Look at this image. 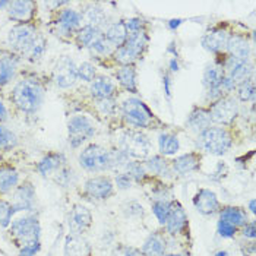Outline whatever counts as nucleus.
Listing matches in <instances>:
<instances>
[{"mask_svg":"<svg viewBox=\"0 0 256 256\" xmlns=\"http://www.w3.org/2000/svg\"><path fill=\"white\" fill-rule=\"evenodd\" d=\"M10 100L20 112L34 114L36 112H38V108L42 104L44 88L36 79H24V80H20L12 90Z\"/></svg>","mask_w":256,"mask_h":256,"instance_id":"nucleus-1","label":"nucleus"},{"mask_svg":"<svg viewBox=\"0 0 256 256\" xmlns=\"http://www.w3.org/2000/svg\"><path fill=\"white\" fill-rule=\"evenodd\" d=\"M232 136L222 128H206L198 135V146L208 154L224 156L232 148Z\"/></svg>","mask_w":256,"mask_h":256,"instance_id":"nucleus-2","label":"nucleus"},{"mask_svg":"<svg viewBox=\"0 0 256 256\" xmlns=\"http://www.w3.org/2000/svg\"><path fill=\"white\" fill-rule=\"evenodd\" d=\"M122 112L126 123H129L134 128H150L152 124L154 114L151 110L138 98L126 100L122 104Z\"/></svg>","mask_w":256,"mask_h":256,"instance_id":"nucleus-3","label":"nucleus"},{"mask_svg":"<svg viewBox=\"0 0 256 256\" xmlns=\"http://www.w3.org/2000/svg\"><path fill=\"white\" fill-rule=\"evenodd\" d=\"M80 166L91 173H100L110 170V151L100 146L97 144H92L86 146L80 156H79Z\"/></svg>","mask_w":256,"mask_h":256,"instance_id":"nucleus-4","label":"nucleus"},{"mask_svg":"<svg viewBox=\"0 0 256 256\" xmlns=\"http://www.w3.org/2000/svg\"><path fill=\"white\" fill-rule=\"evenodd\" d=\"M146 42H148V37L142 31V32H139L136 36L128 37V41L120 48H116V52H114L113 56L123 66L132 64L135 60L139 59V56L146 48Z\"/></svg>","mask_w":256,"mask_h":256,"instance_id":"nucleus-5","label":"nucleus"},{"mask_svg":"<svg viewBox=\"0 0 256 256\" xmlns=\"http://www.w3.org/2000/svg\"><path fill=\"white\" fill-rule=\"evenodd\" d=\"M68 134H69V144L74 148H78L85 140L94 136L96 126L86 116H74L68 122Z\"/></svg>","mask_w":256,"mask_h":256,"instance_id":"nucleus-6","label":"nucleus"},{"mask_svg":"<svg viewBox=\"0 0 256 256\" xmlns=\"http://www.w3.org/2000/svg\"><path fill=\"white\" fill-rule=\"evenodd\" d=\"M122 151L128 157L144 158L151 151V142L144 134L136 130H129L122 138Z\"/></svg>","mask_w":256,"mask_h":256,"instance_id":"nucleus-7","label":"nucleus"},{"mask_svg":"<svg viewBox=\"0 0 256 256\" xmlns=\"http://www.w3.org/2000/svg\"><path fill=\"white\" fill-rule=\"evenodd\" d=\"M40 222L36 217H24L10 224V234L22 244L40 242Z\"/></svg>","mask_w":256,"mask_h":256,"instance_id":"nucleus-8","label":"nucleus"},{"mask_svg":"<svg viewBox=\"0 0 256 256\" xmlns=\"http://www.w3.org/2000/svg\"><path fill=\"white\" fill-rule=\"evenodd\" d=\"M36 38H37V31L32 25H28V24L15 25L9 31V36H8V41L10 47L24 54L28 53V50L34 44Z\"/></svg>","mask_w":256,"mask_h":256,"instance_id":"nucleus-9","label":"nucleus"},{"mask_svg":"<svg viewBox=\"0 0 256 256\" xmlns=\"http://www.w3.org/2000/svg\"><path fill=\"white\" fill-rule=\"evenodd\" d=\"M211 120L220 124H230L238 114V104L233 97H221L210 110Z\"/></svg>","mask_w":256,"mask_h":256,"instance_id":"nucleus-10","label":"nucleus"},{"mask_svg":"<svg viewBox=\"0 0 256 256\" xmlns=\"http://www.w3.org/2000/svg\"><path fill=\"white\" fill-rule=\"evenodd\" d=\"M78 79V66L75 62L64 56L58 62L54 68V82L59 88H69L72 86Z\"/></svg>","mask_w":256,"mask_h":256,"instance_id":"nucleus-11","label":"nucleus"},{"mask_svg":"<svg viewBox=\"0 0 256 256\" xmlns=\"http://www.w3.org/2000/svg\"><path fill=\"white\" fill-rule=\"evenodd\" d=\"M224 69L221 66H208L204 72V85L206 88V98L218 101L222 97L221 82L224 78Z\"/></svg>","mask_w":256,"mask_h":256,"instance_id":"nucleus-12","label":"nucleus"},{"mask_svg":"<svg viewBox=\"0 0 256 256\" xmlns=\"http://www.w3.org/2000/svg\"><path fill=\"white\" fill-rule=\"evenodd\" d=\"M224 69H226L224 74L232 79L236 85H240L244 80L250 79V75H252V64L249 63V60L236 59V58H232V56L226 60Z\"/></svg>","mask_w":256,"mask_h":256,"instance_id":"nucleus-13","label":"nucleus"},{"mask_svg":"<svg viewBox=\"0 0 256 256\" xmlns=\"http://www.w3.org/2000/svg\"><path fill=\"white\" fill-rule=\"evenodd\" d=\"M36 204V189L31 182H24L20 186H16L14 194L12 206L15 211H31Z\"/></svg>","mask_w":256,"mask_h":256,"instance_id":"nucleus-14","label":"nucleus"},{"mask_svg":"<svg viewBox=\"0 0 256 256\" xmlns=\"http://www.w3.org/2000/svg\"><path fill=\"white\" fill-rule=\"evenodd\" d=\"M91 222H92V216H91L90 210L84 205H75L70 212V217H69L70 232L75 236H79L90 228Z\"/></svg>","mask_w":256,"mask_h":256,"instance_id":"nucleus-15","label":"nucleus"},{"mask_svg":"<svg viewBox=\"0 0 256 256\" xmlns=\"http://www.w3.org/2000/svg\"><path fill=\"white\" fill-rule=\"evenodd\" d=\"M113 183L106 176H96L86 180L85 183V192L91 198L96 199H107L113 195Z\"/></svg>","mask_w":256,"mask_h":256,"instance_id":"nucleus-16","label":"nucleus"},{"mask_svg":"<svg viewBox=\"0 0 256 256\" xmlns=\"http://www.w3.org/2000/svg\"><path fill=\"white\" fill-rule=\"evenodd\" d=\"M194 205L204 216H211L217 212L220 208L217 195L210 189H200L196 194V196L194 198Z\"/></svg>","mask_w":256,"mask_h":256,"instance_id":"nucleus-17","label":"nucleus"},{"mask_svg":"<svg viewBox=\"0 0 256 256\" xmlns=\"http://www.w3.org/2000/svg\"><path fill=\"white\" fill-rule=\"evenodd\" d=\"M186 224H188V217H186V212H184L183 206L178 202H172L170 214H168L167 222H166L167 232L172 236L180 234L184 230Z\"/></svg>","mask_w":256,"mask_h":256,"instance_id":"nucleus-18","label":"nucleus"},{"mask_svg":"<svg viewBox=\"0 0 256 256\" xmlns=\"http://www.w3.org/2000/svg\"><path fill=\"white\" fill-rule=\"evenodd\" d=\"M227 40H228V34L226 30L214 28L202 37L200 42H202V47L205 50H208L211 53H220L226 48Z\"/></svg>","mask_w":256,"mask_h":256,"instance_id":"nucleus-19","label":"nucleus"},{"mask_svg":"<svg viewBox=\"0 0 256 256\" xmlns=\"http://www.w3.org/2000/svg\"><path fill=\"white\" fill-rule=\"evenodd\" d=\"M34 2L31 0H16L9 3V18L12 20H16L20 24H26L28 20L32 18L34 14Z\"/></svg>","mask_w":256,"mask_h":256,"instance_id":"nucleus-20","label":"nucleus"},{"mask_svg":"<svg viewBox=\"0 0 256 256\" xmlns=\"http://www.w3.org/2000/svg\"><path fill=\"white\" fill-rule=\"evenodd\" d=\"M80 14L74 9H63L58 18V28L63 36H69L75 32L80 25Z\"/></svg>","mask_w":256,"mask_h":256,"instance_id":"nucleus-21","label":"nucleus"},{"mask_svg":"<svg viewBox=\"0 0 256 256\" xmlns=\"http://www.w3.org/2000/svg\"><path fill=\"white\" fill-rule=\"evenodd\" d=\"M91 248L88 242L79 236H68L64 240V256H90Z\"/></svg>","mask_w":256,"mask_h":256,"instance_id":"nucleus-22","label":"nucleus"},{"mask_svg":"<svg viewBox=\"0 0 256 256\" xmlns=\"http://www.w3.org/2000/svg\"><path fill=\"white\" fill-rule=\"evenodd\" d=\"M114 91H116L114 84L108 78H106V76H97L92 80L91 94H92V97L96 100L113 98Z\"/></svg>","mask_w":256,"mask_h":256,"instance_id":"nucleus-23","label":"nucleus"},{"mask_svg":"<svg viewBox=\"0 0 256 256\" xmlns=\"http://www.w3.org/2000/svg\"><path fill=\"white\" fill-rule=\"evenodd\" d=\"M226 48L228 50V53H230V56H232V58L249 60L250 46H249V42L243 38V37H238V36L228 37V40H227V44H226Z\"/></svg>","mask_w":256,"mask_h":256,"instance_id":"nucleus-24","label":"nucleus"},{"mask_svg":"<svg viewBox=\"0 0 256 256\" xmlns=\"http://www.w3.org/2000/svg\"><path fill=\"white\" fill-rule=\"evenodd\" d=\"M140 252L145 256H164L166 255V238L160 233L151 234L144 242Z\"/></svg>","mask_w":256,"mask_h":256,"instance_id":"nucleus-25","label":"nucleus"},{"mask_svg":"<svg viewBox=\"0 0 256 256\" xmlns=\"http://www.w3.org/2000/svg\"><path fill=\"white\" fill-rule=\"evenodd\" d=\"M211 114H210V110H205V108H194V112L189 114L188 118V126L192 129V130H196V132H202L205 130L206 128L211 126Z\"/></svg>","mask_w":256,"mask_h":256,"instance_id":"nucleus-26","label":"nucleus"},{"mask_svg":"<svg viewBox=\"0 0 256 256\" xmlns=\"http://www.w3.org/2000/svg\"><path fill=\"white\" fill-rule=\"evenodd\" d=\"M199 160L200 158L195 152L180 156L173 161V170L178 174H182V176H184L188 173H192L199 167Z\"/></svg>","mask_w":256,"mask_h":256,"instance_id":"nucleus-27","label":"nucleus"},{"mask_svg":"<svg viewBox=\"0 0 256 256\" xmlns=\"http://www.w3.org/2000/svg\"><path fill=\"white\" fill-rule=\"evenodd\" d=\"M106 40L112 44V47H116L120 48L126 41H128V31H126V26H124V22H116V24H112L106 34H102Z\"/></svg>","mask_w":256,"mask_h":256,"instance_id":"nucleus-28","label":"nucleus"},{"mask_svg":"<svg viewBox=\"0 0 256 256\" xmlns=\"http://www.w3.org/2000/svg\"><path fill=\"white\" fill-rule=\"evenodd\" d=\"M64 164V157L63 154L59 152H52V154H47L46 157L42 158L37 166V170L42 176H48L52 174L53 172H58L63 167Z\"/></svg>","mask_w":256,"mask_h":256,"instance_id":"nucleus-29","label":"nucleus"},{"mask_svg":"<svg viewBox=\"0 0 256 256\" xmlns=\"http://www.w3.org/2000/svg\"><path fill=\"white\" fill-rule=\"evenodd\" d=\"M220 220H224L227 222H230L234 227H240V226H246L249 222L248 220V214L243 208L238 206H226L220 211Z\"/></svg>","mask_w":256,"mask_h":256,"instance_id":"nucleus-30","label":"nucleus"},{"mask_svg":"<svg viewBox=\"0 0 256 256\" xmlns=\"http://www.w3.org/2000/svg\"><path fill=\"white\" fill-rule=\"evenodd\" d=\"M116 78H118V84H120L124 90H128V91H130V92H134V94L138 92V86H136V72H135V68H134L132 64L122 66L118 70V74H116Z\"/></svg>","mask_w":256,"mask_h":256,"instance_id":"nucleus-31","label":"nucleus"},{"mask_svg":"<svg viewBox=\"0 0 256 256\" xmlns=\"http://www.w3.org/2000/svg\"><path fill=\"white\" fill-rule=\"evenodd\" d=\"M16 66H18V60L15 56L4 54L0 58V86L9 84V80L14 78L16 72Z\"/></svg>","mask_w":256,"mask_h":256,"instance_id":"nucleus-32","label":"nucleus"},{"mask_svg":"<svg viewBox=\"0 0 256 256\" xmlns=\"http://www.w3.org/2000/svg\"><path fill=\"white\" fill-rule=\"evenodd\" d=\"M20 174L12 167H0V192L8 194L18 186Z\"/></svg>","mask_w":256,"mask_h":256,"instance_id":"nucleus-33","label":"nucleus"},{"mask_svg":"<svg viewBox=\"0 0 256 256\" xmlns=\"http://www.w3.org/2000/svg\"><path fill=\"white\" fill-rule=\"evenodd\" d=\"M80 20H85V26H92L98 30L100 25H102L106 20V15L98 6H90L84 10V14H80Z\"/></svg>","mask_w":256,"mask_h":256,"instance_id":"nucleus-34","label":"nucleus"},{"mask_svg":"<svg viewBox=\"0 0 256 256\" xmlns=\"http://www.w3.org/2000/svg\"><path fill=\"white\" fill-rule=\"evenodd\" d=\"M158 146L162 156H173L178 151V139L173 134H161L158 136Z\"/></svg>","mask_w":256,"mask_h":256,"instance_id":"nucleus-35","label":"nucleus"},{"mask_svg":"<svg viewBox=\"0 0 256 256\" xmlns=\"http://www.w3.org/2000/svg\"><path fill=\"white\" fill-rule=\"evenodd\" d=\"M100 36V30L92 26H82L76 32V42L79 47H90Z\"/></svg>","mask_w":256,"mask_h":256,"instance_id":"nucleus-36","label":"nucleus"},{"mask_svg":"<svg viewBox=\"0 0 256 256\" xmlns=\"http://www.w3.org/2000/svg\"><path fill=\"white\" fill-rule=\"evenodd\" d=\"M145 167L158 176H170V168H168V164L167 161L160 156H154L152 158H150L146 162H145Z\"/></svg>","mask_w":256,"mask_h":256,"instance_id":"nucleus-37","label":"nucleus"},{"mask_svg":"<svg viewBox=\"0 0 256 256\" xmlns=\"http://www.w3.org/2000/svg\"><path fill=\"white\" fill-rule=\"evenodd\" d=\"M170 208H172V202H168V200H156L152 204V212L157 217L160 224L164 226L167 222V218H168V214H170Z\"/></svg>","mask_w":256,"mask_h":256,"instance_id":"nucleus-38","label":"nucleus"},{"mask_svg":"<svg viewBox=\"0 0 256 256\" xmlns=\"http://www.w3.org/2000/svg\"><path fill=\"white\" fill-rule=\"evenodd\" d=\"M16 142H18L16 135L6 126L0 124V150H10L12 146L16 145Z\"/></svg>","mask_w":256,"mask_h":256,"instance_id":"nucleus-39","label":"nucleus"},{"mask_svg":"<svg viewBox=\"0 0 256 256\" xmlns=\"http://www.w3.org/2000/svg\"><path fill=\"white\" fill-rule=\"evenodd\" d=\"M16 211L14 210L12 204L8 200L0 199V226L2 227H9L12 222V217Z\"/></svg>","mask_w":256,"mask_h":256,"instance_id":"nucleus-40","label":"nucleus"},{"mask_svg":"<svg viewBox=\"0 0 256 256\" xmlns=\"http://www.w3.org/2000/svg\"><path fill=\"white\" fill-rule=\"evenodd\" d=\"M46 46H47L46 40L42 38V37H40V36H37V38H36V41H34V44L31 46V48H30V50H28V53H26L28 59L38 60L44 54V52H46Z\"/></svg>","mask_w":256,"mask_h":256,"instance_id":"nucleus-41","label":"nucleus"},{"mask_svg":"<svg viewBox=\"0 0 256 256\" xmlns=\"http://www.w3.org/2000/svg\"><path fill=\"white\" fill-rule=\"evenodd\" d=\"M124 168H126V173L132 178V180L140 182L145 176V167L139 161H128Z\"/></svg>","mask_w":256,"mask_h":256,"instance_id":"nucleus-42","label":"nucleus"},{"mask_svg":"<svg viewBox=\"0 0 256 256\" xmlns=\"http://www.w3.org/2000/svg\"><path fill=\"white\" fill-rule=\"evenodd\" d=\"M78 78H80L85 82H92L94 79L97 78V72H96V66L85 62L82 64L78 66Z\"/></svg>","mask_w":256,"mask_h":256,"instance_id":"nucleus-43","label":"nucleus"},{"mask_svg":"<svg viewBox=\"0 0 256 256\" xmlns=\"http://www.w3.org/2000/svg\"><path fill=\"white\" fill-rule=\"evenodd\" d=\"M254 97H255V84H254V80L248 79L243 84H240V86H238V98L242 101H249V100H254Z\"/></svg>","mask_w":256,"mask_h":256,"instance_id":"nucleus-44","label":"nucleus"},{"mask_svg":"<svg viewBox=\"0 0 256 256\" xmlns=\"http://www.w3.org/2000/svg\"><path fill=\"white\" fill-rule=\"evenodd\" d=\"M92 52L98 53V54H108L112 52V44L106 40V37L102 34H100L98 37L96 38V41L90 46Z\"/></svg>","mask_w":256,"mask_h":256,"instance_id":"nucleus-45","label":"nucleus"},{"mask_svg":"<svg viewBox=\"0 0 256 256\" xmlns=\"http://www.w3.org/2000/svg\"><path fill=\"white\" fill-rule=\"evenodd\" d=\"M217 228L218 234L221 237H224V238H232V237H234V234H236V227L232 226L230 222L224 221V220H220L218 221Z\"/></svg>","mask_w":256,"mask_h":256,"instance_id":"nucleus-46","label":"nucleus"},{"mask_svg":"<svg viewBox=\"0 0 256 256\" xmlns=\"http://www.w3.org/2000/svg\"><path fill=\"white\" fill-rule=\"evenodd\" d=\"M114 107H116V106H114V101H113V98L97 100V108L101 112V114H104V116L113 114Z\"/></svg>","mask_w":256,"mask_h":256,"instance_id":"nucleus-47","label":"nucleus"},{"mask_svg":"<svg viewBox=\"0 0 256 256\" xmlns=\"http://www.w3.org/2000/svg\"><path fill=\"white\" fill-rule=\"evenodd\" d=\"M124 26H126V31H128V36L129 37L142 32V20H139V18H132V20H126L124 22Z\"/></svg>","mask_w":256,"mask_h":256,"instance_id":"nucleus-48","label":"nucleus"},{"mask_svg":"<svg viewBox=\"0 0 256 256\" xmlns=\"http://www.w3.org/2000/svg\"><path fill=\"white\" fill-rule=\"evenodd\" d=\"M40 242H32V243H28V244H24L20 248V256H36L40 252Z\"/></svg>","mask_w":256,"mask_h":256,"instance_id":"nucleus-49","label":"nucleus"},{"mask_svg":"<svg viewBox=\"0 0 256 256\" xmlns=\"http://www.w3.org/2000/svg\"><path fill=\"white\" fill-rule=\"evenodd\" d=\"M114 182H116V186L120 190H126L132 186V178L128 173H118Z\"/></svg>","mask_w":256,"mask_h":256,"instance_id":"nucleus-50","label":"nucleus"},{"mask_svg":"<svg viewBox=\"0 0 256 256\" xmlns=\"http://www.w3.org/2000/svg\"><path fill=\"white\" fill-rule=\"evenodd\" d=\"M113 256H138V250L130 246H118L113 252Z\"/></svg>","mask_w":256,"mask_h":256,"instance_id":"nucleus-51","label":"nucleus"},{"mask_svg":"<svg viewBox=\"0 0 256 256\" xmlns=\"http://www.w3.org/2000/svg\"><path fill=\"white\" fill-rule=\"evenodd\" d=\"M128 210H124V212L129 216V217H139L142 216V205H139L138 202H129L128 205Z\"/></svg>","mask_w":256,"mask_h":256,"instance_id":"nucleus-52","label":"nucleus"},{"mask_svg":"<svg viewBox=\"0 0 256 256\" xmlns=\"http://www.w3.org/2000/svg\"><path fill=\"white\" fill-rule=\"evenodd\" d=\"M255 222H248L243 228V236L249 237V238H255Z\"/></svg>","mask_w":256,"mask_h":256,"instance_id":"nucleus-53","label":"nucleus"},{"mask_svg":"<svg viewBox=\"0 0 256 256\" xmlns=\"http://www.w3.org/2000/svg\"><path fill=\"white\" fill-rule=\"evenodd\" d=\"M162 84H164V91H166V96L170 98L172 97V80H170V76L168 75H164V78H162Z\"/></svg>","mask_w":256,"mask_h":256,"instance_id":"nucleus-54","label":"nucleus"},{"mask_svg":"<svg viewBox=\"0 0 256 256\" xmlns=\"http://www.w3.org/2000/svg\"><path fill=\"white\" fill-rule=\"evenodd\" d=\"M6 118H8V110H6L4 104L0 101V123H2V122H4Z\"/></svg>","mask_w":256,"mask_h":256,"instance_id":"nucleus-55","label":"nucleus"},{"mask_svg":"<svg viewBox=\"0 0 256 256\" xmlns=\"http://www.w3.org/2000/svg\"><path fill=\"white\" fill-rule=\"evenodd\" d=\"M180 24H182V20H170V22H168V28L174 31L176 28H178V26H180Z\"/></svg>","mask_w":256,"mask_h":256,"instance_id":"nucleus-56","label":"nucleus"},{"mask_svg":"<svg viewBox=\"0 0 256 256\" xmlns=\"http://www.w3.org/2000/svg\"><path fill=\"white\" fill-rule=\"evenodd\" d=\"M170 69H172V72H178V63L176 58H173V59L170 60Z\"/></svg>","mask_w":256,"mask_h":256,"instance_id":"nucleus-57","label":"nucleus"},{"mask_svg":"<svg viewBox=\"0 0 256 256\" xmlns=\"http://www.w3.org/2000/svg\"><path fill=\"white\" fill-rule=\"evenodd\" d=\"M249 208H250V212H254V214H255L256 210H255V200H254V199L250 200V204H249Z\"/></svg>","mask_w":256,"mask_h":256,"instance_id":"nucleus-58","label":"nucleus"},{"mask_svg":"<svg viewBox=\"0 0 256 256\" xmlns=\"http://www.w3.org/2000/svg\"><path fill=\"white\" fill-rule=\"evenodd\" d=\"M9 3H10V2H4V0H3V2H0V9H2V8H4V6H9Z\"/></svg>","mask_w":256,"mask_h":256,"instance_id":"nucleus-59","label":"nucleus"},{"mask_svg":"<svg viewBox=\"0 0 256 256\" xmlns=\"http://www.w3.org/2000/svg\"><path fill=\"white\" fill-rule=\"evenodd\" d=\"M227 255H228V254H227L226 250H221V252H218L216 256H227Z\"/></svg>","mask_w":256,"mask_h":256,"instance_id":"nucleus-60","label":"nucleus"},{"mask_svg":"<svg viewBox=\"0 0 256 256\" xmlns=\"http://www.w3.org/2000/svg\"><path fill=\"white\" fill-rule=\"evenodd\" d=\"M164 256H183V255H164Z\"/></svg>","mask_w":256,"mask_h":256,"instance_id":"nucleus-61","label":"nucleus"}]
</instances>
